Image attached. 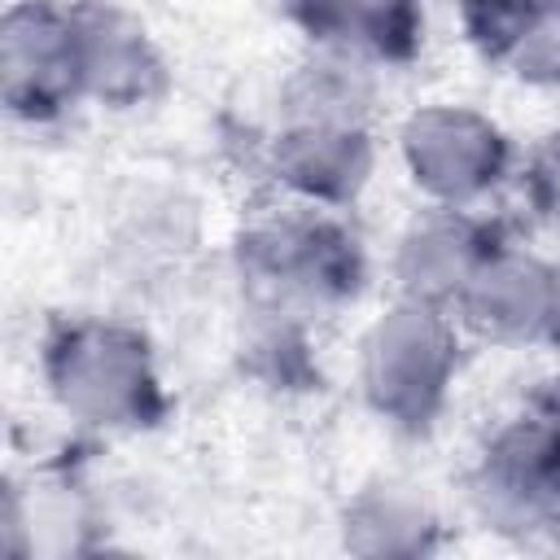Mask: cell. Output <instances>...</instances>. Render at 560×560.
<instances>
[{
  "instance_id": "cell-1",
  "label": "cell",
  "mask_w": 560,
  "mask_h": 560,
  "mask_svg": "<svg viewBox=\"0 0 560 560\" xmlns=\"http://www.w3.org/2000/svg\"><path fill=\"white\" fill-rule=\"evenodd\" d=\"M52 394L88 424H136L149 416L153 376L144 346L109 324H74L48 350Z\"/></svg>"
},
{
  "instance_id": "cell-2",
  "label": "cell",
  "mask_w": 560,
  "mask_h": 560,
  "mask_svg": "<svg viewBox=\"0 0 560 560\" xmlns=\"http://www.w3.org/2000/svg\"><path fill=\"white\" fill-rule=\"evenodd\" d=\"M0 74L13 114L44 118L83 88L79 18L52 4H13L0 26Z\"/></svg>"
},
{
  "instance_id": "cell-3",
  "label": "cell",
  "mask_w": 560,
  "mask_h": 560,
  "mask_svg": "<svg viewBox=\"0 0 560 560\" xmlns=\"http://www.w3.org/2000/svg\"><path fill=\"white\" fill-rule=\"evenodd\" d=\"M451 372V337L429 306H402L368 337V389L376 407L420 420L442 398Z\"/></svg>"
},
{
  "instance_id": "cell-4",
  "label": "cell",
  "mask_w": 560,
  "mask_h": 560,
  "mask_svg": "<svg viewBox=\"0 0 560 560\" xmlns=\"http://www.w3.org/2000/svg\"><path fill=\"white\" fill-rule=\"evenodd\" d=\"M416 184L446 201L477 197L503 171V136L468 109H424L402 136Z\"/></svg>"
},
{
  "instance_id": "cell-5",
  "label": "cell",
  "mask_w": 560,
  "mask_h": 560,
  "mask_svg": "<svg viewBox=\"0 0 560 560\" xmlns=\"http://www.w3.org/2000/svg\"><path fill=\"white\" fill-rule=\"evenodd\" d=\"M468 319L503 341H534L560 324V284L556 276L516 254H486L472 280L459 293Z\"/></svg>"
},
{
  "instance_id": "cell-6",
  "label": "cell",
  "mask_w": 560,
  "mask_h": 560,
  "mask_svg": "<svg viewBox=\"0 0 560 560\" xmlns=\"http://www.w3.org/2000/svg\"><path fill=\"white\" fill-rule=\"evenodd\" d=\"M350 241L328 228V223H311V219H284L262 228L249 241V258L258 262L262 280L280 284L284 293H302V298H324V293H341L346 280L354 276L350 262Z\"/></svg>"
},
{
  "instance_id": "cell-7",
  "label": "cell",
  "mask_w": 560,
  "mask_h": 560,
  "mask_svg": "<svg viewBox=\"0 0 560 560\" xmlns=\"http://www.w3.org/2000/svg\"><path fill=\"white\" fill-rule=\"evenodd\" d=\"M486 494L499 512L542 516L560 508V429L542 416L508 429L486 459Z\"/></svg>"
},
{
  "instance_id": "cell-8",
  "label": "cell",
  "mask_w": 560,
  "mask_h": 560,
  "mask_svg": "<svg viewBox=\"0 0 560 560\" xmlns=\"http://www.w3.org/2000/svg\"><path fill=\"white\" fill-rule=\"evenodd\" d=\"M280 171L293 188H302L311 197H346L363 184L368 149L354 127L298 122L280 140Z\"/></svg>"
},
{
  "instance_id": "cell-9",
  "label": "cell",
  "mask_w": 560,
  "mask_h": 560,
  "mask_svg": "<svg viewBox=\"0 0 560 560\" xmlns=\"http://www.w3.org/2000/svg\"><path fill=\"white\" fill-rule=\"evenodd\" d=\"M486 254L490 249H481V236L468 219H455V214L429 219L402 241V280L416 293V302L446 298V293L459 298L472 271L486 262Z\"/></svg>"
},
{
  "instance_id": "cell-10",
  "label": "cell",
  "mask_w": 560,
  "mask_h": 560,
  "mask_svg": "<svg viewBox=\"0 0 560 560\" xmlns=\"http://www.w3.org/2000/svg\"><path fill=\"white\" fill-rule=\"evenodd\" d=\"M79 66H83V88L96 96H109V101L144 96V88L158 70L144 35L136 26H127L118 13L79 18Z\"/></svg>"
},
{
  "instance_id": "cell-11",
  "label": "cell",
  "mask_w": 560,
  "mask_h": 560,
  "mask_svg": "<svg viewBox=\"0 0 560 560\" xmlns=\"http://www.w3.org/2000/svg\"><path fill=\"white\" fill-rule=\"evenodd\" d=\"M302 22L341 48L398 52L411 44V0H293Z\"/></svg>"
},
{
  "instance_id": "cell-12",
  "label": "cell",
  "mask_w": 560,
  "mask_h": 560,
  "mask_svg": "<svg viewBox=\"0 0 560 560\" xmlns=\"http://www.w3.org/2000/svg\"><path fill=\"white\" fill-rule=\"evenodd\" d=\"M534 188H538V206L560 223V136H556V144L538 158V166H534Z\"/></svg>"
},
{
  "instance_id": "cell-13",
  "label": "cell",
  "mask_w": 560,
  "mask_h": 560,
  "mask_svg": "<svg viewBox=\"0 0 560 560\" xmlns=\"http://www.w3.org/2000/svg\"><path fill=\"white\" fill-rule=\"evenodd\" d=\"M547 420L560 429V381H556V389H551V398H547Z\"/></svg>"
},
{
  "instance_id": "cell-14",
  "label": "cell",
  "mask_w": 560,
  "mask_h": 560,
  "mask_svg": "<svg viewBox=\"0 0 560 560\" xmlns=\"http://www.w3.org/2000/svg\"><path fill=\"white\" fill-rule=\"evenodd\" d=\"M538 4H547V9H560V0H538Z\"/></svg>"
}]
</instances>
